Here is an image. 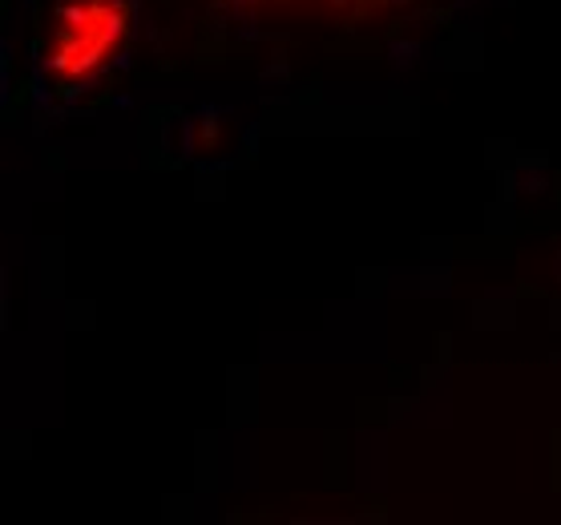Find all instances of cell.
I'll return each instance as SVG.
<instances>
[{"label":"cell","instance_id":"6da1fadb","mask_svg":"<svg viewBox=\"0 0 561 525\" xmlns=\"http://www.w3.org/2000/svg\"><path fill=\"white\" fill-rule=\"evenodd\" d=\"M122 37H126L122 0H73L53 21L45 65L53 78L85 81L110 61V53H117Z\"/></svg>","mask_w":561,"mask_h":525}]
</instances>
